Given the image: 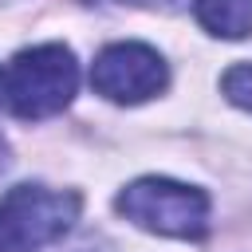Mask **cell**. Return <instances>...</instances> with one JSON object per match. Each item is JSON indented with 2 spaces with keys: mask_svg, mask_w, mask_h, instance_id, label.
I'll return each mask as SVG.
<instances>
[{
  "mask_svg": "<svg viewBox=\"0 0 252 252\" xmlns=\"http://www.w3.org/2000/svg\"><path fill=\"white\" fill-rule=\"evenodd\" d=\"M79 193L12 185L0 197V252H39L79 220Z\"/></svg>",
  "mask_w": 252,
  "mask_h": 252,
  "instance_id": "3",
  "label": "cell"
},
{
  "mask_svg": "<svg viewBox=\"0 0 252 252\" xmlns=\"http://www.w3.org/2000/svg\"><path fill=\"white\" fill-rule=\"evenodd\" d=\"M193 16L217 39L252 35V0H193Z\"/></svg>",
  "mask_w": 252,
  "mask_h": 252,
  "instance_id": "5",
  "label": "cell"
},
{
  "mask_svg": "<svg viewBox=\"0 0 252 252\" xmlns=\"http://www.w3.org/2000/svg\"><path fill=\"white\" fill-rule=\"evenodd\" d=\"M220 91H224V98H228L232 106L252 110V63H236V67H228L224 79H220Z\"/></svg>",
  "mask_w": 252,
  "mask_h": 252,
  "instance_id": "6",
  "label": "cell"
},
{
  "mask_svg": "<svg viewBox=\"0 0 252 252\" xmlns=\"http://www.w3.org/2000/svg\"><path fill=\"white\" fill-rule=\"evenodd\" d=\"M165 83H169V67L150 43H130V39L110 43L91 63V87L110 102H126V106L146 102L161 94Z\"/></svg>",
  "mask_w": 252,
  "mask_h": 252,
  "instance_id": "4",
  "label": "cell"
},
{
  "mask_svg": "<svg viewBox=\"0 0 252 252\" xmlns=\"http://www.w3.org/2000/svg\"><path fill=\"white\" fill-rule=\"evenodd\" d=\"M79 91V63L63 43H39L12 59L4 75V98L16 118H51L71 106Z\"/></svg>",
  "mask_w": 252,
  "mask_h": 252,
  "instance_id": "1",
  "label": "cell"
},
{
  "mask_svg": "<svg viewBox=\"0 0 252 252\" xmlns=\"http://www.w3.org/2000/svg\"><path fill=\"white\" fill-rule=\"evenodd\" d=\"M114 209L146 232L169 240H201L209 232V197L197 185H181L169 177H138L118 197Z\"/></svg>",
  "mask_w": 252,
  "mask_h": 252,
  "instance_id": "2",
  "label": "cell"
},
{
  "mask_svg": "<svg viewBox=\"0 0 252 252\" xmlns=\"http://www.w3.org/2000/svg\"><path fill=\"white\" fill-rule=\"evenodd\" d=\"M4 154H8V150H4V138H0V165H4Z\"/></svg>",
  "mask_w": 252,
  "mask_h": 252,
  "instance_id": "7",
  "label": "cell"
},
{
  "mask_svg": "<svg viewBox=\"0 0 252 252\" xmlns=\"http://www.w3.org/2000/svg\"><path fill=\"white\" fill-rule=\"evenodd\" d=\"M0 98H4V75H0Z\"/></svg>",
  "mask_w": 252,
  "mask_h": 252,
  "instance_id": "8",
  "label": "cell"
}]
</instances>
